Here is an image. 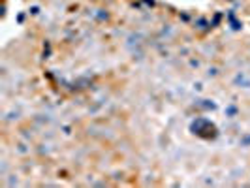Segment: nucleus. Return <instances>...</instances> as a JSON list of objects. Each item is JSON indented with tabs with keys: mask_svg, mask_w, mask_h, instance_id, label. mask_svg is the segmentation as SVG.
Segmentation results:
<instances>
[{
	"mask_svg": "<svg viewBox=\"0 0 250 188\" xmlns=\"http://www.w3.org/2000/svg\"><path fill=\"white\" fill-rule=\"evenodd\" d=\"M145 2H149V4H153V2H154V0H145Z\"/></svg>",
	"mask_w": 250,
	"mask_h": 188,
	"instance_id": "f03ea898",
	"label": "nucleus"
},
{
	"mask_svg": "<svg viewBox=\"0 0 250 188\" xmlns=\"http://www.w3.org/2000/svg\"><path fill=\"white\" fill-rule=\"evenodd\" d=\"M197 25H199V29H207V21H205V19H199Z\"/></svg>",
	"mask_w": 250,
	"mask_h": 188,
	"instance_id": "f257e3e1",
	"label": "nucleus"
}]
</instances>
